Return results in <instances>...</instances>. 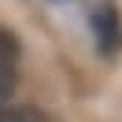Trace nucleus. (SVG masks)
<instances>
[{
    "instance_id": "1",
    "label": "nucleus",
    "mask_w": 122,
    "mask_h": 122,
    "mask_svg": "<svg viewBox=\"0 0 122 122\" xmlns=\"http://www.w3.org/2000/svg\"><path fill=\"white\" fill-rule=\"evenodd\" d=\"M92 26H96L100 52H118L122 48V26H118V15H115L111 8H100L96 19H92Z\"/></svg>"
},
{
    "instance_id": "2",
    "label": "nucleus",
    "mask_w": 122,
    "mask_h": 122,
    "mask_svg": "<svg viewBox=\"0 0 122 122\" xmlns=\"http://www.w3.org/2000/svg\"><path fill=\"white\" fill-rule=\"evenodd\" d=\"M0 122H45V115L37 107L22 104V107H0Z\"/></svg>"
}]
</instances>
